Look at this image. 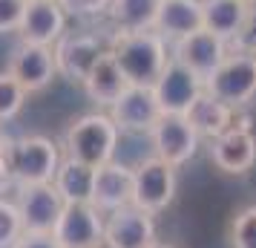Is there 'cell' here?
<instances>
[{
	"label": "cell",
	"mask_w": 256,
	"mask_h": 248,
	"mask_svg": "<svg viewBox=\"0 0 256 248\" xmlns=\"http://www.w3.org/2000/svg\"><path fill=\"white\" fill-rule=\"evenodd\" d=\"M152 90H156V98H158L162 113L184 116L187 107L193 104V98L204 90V84L198 81L187 67H182L178 61L170 58L167 67H164V72L158 75V81L152 84Z\"/></svg>",
	"instance_id": "16"
},
{
	"label": "cell",
	"mask_w": 256,
	"mask_h": 248,
	"mask_svg": "<svg viewBox=\"0 0 256 248\" xmlns=\"http://www.w3.org/2000/svg\"><path fill=\"white\" fill-rule=\"evenodd\" d=\"M60 165V147L46 136H24L6 144V170L14 185L52 182Z\"/></svg>",
	"instance_id": "3"
},
{
	"label": "cell",
	"mask_w": 256,
	"mask_h": 248,
	"mask_svg": "<svg viewBox=\"0 0 256 248\" xmlns=\"http://www.w3.org/2000/svg\"><path fill=\"white\" fill-rule=\"evenodd\" d=\"M244 6H256V0H242Z\"/></svg>",
	"instance_id": "33"
},
{
	"label": "cell",
	"mask_w": 256,
	"mask_h": 248,
	"mask_svg": "<svg viewBox=\"0 0 256 248\" xmlns=\"http://www.w3.org/2000/svg\"><path fill=\"white\" fill-rule=\"evenodd\" d=\"M118 127L106 113H86L72 121L64 133V156L90 167H101L116 159Z\"/></svg>",
	"instance_id": "2"
},
{
	"label": "cell",
	"mask_w": 256,
	"mask_h": 248,
	"mask_svg": "<svg viewBox=\"0 0 256 248\" xmlns=\"http://www.w3.org/2000/svg\"><path fill=\"white\" fill-rule=\"evenodd\" d=\"M20 234H24V222H20L18 205L0 196V248H12Z\"/></svg>",
	"instance_id": "26"
},
{
	"label": "cell",
	"mask_w": 256,
	"mask_h": 248,
	"mask_svg": "<svg viewBox=\"0 0 256 248\" xmlns=\"http://www.w3.org/2000/svg\"><path fill=\"white\" fill-rule=\"evenodd\" d=\"M110 52L116 64L121 67L124 78L130 84H144L152 87L164 72L170 52H167V41L152 29H141V32H116L110 41Z\"/></svg>",
	"instance_id": "1"
},
{
	"label": "cell",
	"mask_w": 256,
	"mask_h": 248,
	"mask_svg": "<svg viewBox=\"0 0 256 248\" xmlns=\"http://www.w3.org/2000/svg\"><path fill=\"white\" fill-rule=\"evenodd\" d=\"M150 248H176V245H167V242H158V239H156V242H152Z\"/></svg>",
	"instance_id": "32"
},
{
	"label": "cell",
	"mask_w": 256,
	"mask_h": 248,
	"mask_svg": "<svg viewBox=\"0 0 256 248\" xmlns=\"http://www.w3.org/2000/svg\"><path fill=\"white\" fill-rule=\"evenodd\" d=\"M26 0H0V35L3 32H18L24 21Z\"/></svg>",
	"instance_id": "29"
},
{
	"label": "cell",
	"mask_w": 256,
	"mask_h": 248,
	"mask_svg": "<svg viewBox=\"0 0 256 248\" xmlns=\"http://www.w3.org/2000/svg\"><path fill=\"white\" fill-rule=\"evenodd\" d=\"M26 101L24 87L14 81L9 72H0V121H9L20 113V107Z\"/></svg>",
	"instance_id": "25"
},
{
	"label": "cell",
	"mask_w": 256,
	"mask_h": 248,
	"mask_svg": "<svg viewBox=\"0 0 256 248\" xmlns=\"http://www.w3.org/2000/svg\"><path fill=\"white\" fill-rule=\"evenodd\" d=\"M158 6L162 0H112L106 15L112 18L116 32H141L152 29Z\"/></svg>",
	"instance_id": "23"
},
{
	"label": "cell",
	"mask_w": 256,
	"mask_h": 248,
	"mask_svg": "<svg viewBox=\"0 0 256 248\" xmlns=\"http://www.w3.org/2000/svg\"><path fill=\"white\" fill-rule=\"evenodd\" d=\"M184 118H187V124L196 130L198 139H210V142H213L216 136H222V133L236 121V110L202 90V93L193 98V104L187 107Z\"/></svg>",
	"instance_id": "18"
},
{
	"label": "cell",
	"mask_w": 256,
	"mask_h": 248,
	"mask_svg": "<svg viewBox=\"0 0 256 248\" xmlns=\"http://www.w3.org/2000/svg\"><path fill=\"white\" fill-rule=\"evenodd\" d=\"M14 205H18V213H20L24 231L52 234V228H55L66 202L60 199V193L55 190L52 182H44V185H18Z\"/></svg>",
	"instance_id": "11"
},
{
	"label": "cell",
	"mask_w": 256,
	"mask_h": 248,
	"mask_svg": "<svg viewBox=\"0 0 256 248\" xmlns=\"http://www.w3.org/2000/svg\"><path fill=\"white\" fill-rule=\"evenodd\" d=\"M18 32H20V44L55 47V41L66 32V12L60 9L58 0H26Z\"/></svg>",
	"instance_id": "15"
},
{
	"label": "cell",
	"mask_w": 256,
	"mask_h": 248,
	"mask_svg": "<svg viewBox=\"0 0 256 248\" xmlns=\"http://www.w3.org/2000/svg\"><path fill=\"white\" fill-rule=\"evenodd\" d=\"M60 9L66 12V18H98L110 9L112 0H58Z\"/></svg>",
	"instance_id": "28"
},
{
	"label": "cell",
	"mask_w": 256,
	"mask_h": 248,
	"mask_svg": "<svg viewBox=\"0 0 256 248\" xmlns=\"http://www.w3.org/2000/svg\"><path fill=\"white\" fill-rule=\"evenodd\" d=\"M176 196V167L162 159H144L132 167V205L147 213H162Z\"/></svg>",
	"instance_id": "5"
},
{
	"label": "cell",
	"mask_w": 256,
	"mask_h": 248,
	"mask_svg": "<svg viewBox=\"0 0 256 248\" xmlns=\"http://www.w3.org/2000/svg\"><path fill=\"white\" fill-rule=\"evenodd\" d=\"M127 87H130V81L124 78V72H121V67L116 64V58H112L110 49L101 52V58L95 61V67L90 70V75L84 78V90H86V95H90L98 107H112L116 98L124 93Z\"/></svg>",
	"instance_id": "20"
},
{
	"label": "cell",
	"mask_w": 256,
	"mask_h": 248,
	"mask_svg": "<svg viewBox=\"0 0 256 248\" xmlns=\"http://www.w3.org/2000/svg\"><path fill=\"white\" fill-rule=\"evenodd\" d=\"M156 242L152 213L136 205L104 213V245L106 248H150Z\"/></svg>",
	"instance_id": "10"
},
{
	"label": "cell",
	"mask_w": 256,
	"mask_h": 248,
	"mask_svg": "<svg viewBox=\"0 0 256 248\" xmlns=\"http://www.w3.org/2000/svg\"><path fill=\"white\" fill-rule=\"evenodd\" d=\"M248 12L250 6H244L242 0H202V29L230 44L242 29Z\"/></svg>",
	"instance_id": "21"
},
{
	"label": "cell",
	"mask_w": 256,
	"mask_h": 248,
	"mask_svg": "<svg viewBox=\"0 0 256 248\" xmlns=\"http://www.w3.org/2000/svg\"><path fill=\"white\" fill-rule=\"evenodd\" d=\"M228 52H230V47H228L222 38L210 35V32H204V29H198V32H193V35L176 41L170 58L178 61L182 67H187L198 81L204 84L210 75H213V70L228 58Z\"/></svg>",
	"instance_id": "13"
},
{
	"label": "cell",
	"mask_w": 256,
	"mask_h": 248,
	"mask_svg": "<svg viewBox=\"0 0 256 248\" xmlns=\"http://www.w3.org/2000/svg\"><path fill=\"white\" fill-rule=\"evenodd\" d=\"M12 248H60L55 242V236L52 234H40V231H24V234L18 236V242Z\"/></svg>",
	"instance_id": "30"
},
{
	"label": "cell",
	"mask_w": 256,
	"mask_h": 248,
	"mask_svg": "<svg viewBox=\"0 0 256 248\" xmlns=\"http://www.w3.org/2000/svg\"><path fill=\"white\" fill-rule=\"evenodd\" d=\"M204 93L239 110L256 98V55L248 52H228V58L213 70L204 81Z\"/></svg>",
	"instance_id": "4"
},
{
	"label": "cell",
	"mask_w": 256,
	"mask_h": 248,
	"mask_svg": "<svg viewBox=\"0 0 256 248\" xmlns=\"http://www.w3.org/2000/svg\"><path fill=\"white\" fill-rule=\"evenodd\" d=\"M101 52H104L101 38L90 35V32H64L52 47L58 72L78 84H84V78L95 67V61L101 58Z\"/></svg>",
	"instance_id": "12"
},
{
	"label": "cell",
	"mask_w": 256,
	"mask_h": 248,
	"mask_svg": "<svg viewBox=\"0 0 256 248\" xmlns=\"http://www.w3.org/2000/svg\"><path fill=\"white\" fill-rule=\"evenodd\" d=\"M6 72H9L20 87H24L26 95L46 90L49 84H52V78L58 75L52 47L20 44V47L12 52V61H9V70H6Z\"/></svg>",
	"instance_id": "14"
},
{
	"label": "cell",
	"mask_w": 256,
	"mask_h": 248,
	"mask_svg": "<svg viewBox=\"0 0 256 248\" xmlns=\"http://www.w3.org/2000/svg\"><path fill=\"white\" fill-rule=\"evenodd\" d=\"M92 205L101 213L118 211L124 205H132V167L121 162H106L95 167V185H92Z\"/></svg>",
	"instance_id": "17"
},
{
	"label": "cell",
	"mask_w": 256,
	"mask_h": 248,
	"mask_svg": "<svg viewBox=\"0 0 256 248\" xmlns=\"http://www.w3.org/2000/svg\"><path fill=\"white\" fill-rule=\"evenodd\" d=\"M202 29V0H162L152 32L167 41H178Z\"/></svg>",
	"instance_id": "19"
},
{
	"label": "cell",
	"mask_w": 256,
	"mask_h": 248,
	"mask_svg": "<svg viewBox=\"0 0 256 248\" xmlns=\"http://www.w3.org/2000/svg\"><path fill=\"white\" fill-rule=\"evenodd\" d=\"M147 136L152 144V156L167 162L170 167H182L198 150L196 130L187 124L184 116H176V113H164Z\"/></svg>",
	"instance_id": "8"
},
{
	"label": "cell",
	"mask_w": 256,
	"mask_h": 248,
	"mask_svg": "<svg viewBox=\"0 0 256 248\" xmlns=\"http://www.w3.org/2000/svg\"><path fill=\"white\" fill-rule=\"evenodd\" d=\"M12 179H9V170H6V150H0V193H3V188L9 185Z\"/></svg>",
	"instance_id": "31"
},
{
	"label": "cell",
	"mask_w": 256,
	"mask_h": 248,
	"mask_svg": "<svg viewBox=\"0 0 256 248\" xmlns=\"http://www.w3.org/2000/svg\"><path fill=\"white\" fill-rule=\"evenodd\" d=\"M52 185L60 193L64 202H92L95 167L75 162L70 156H60V165L52 176Z\"/></svg>",
	"instance_id": "22"
},
{
	"label": "cell",
	"mask_w": 256,
	"mask_h": 248,
	"mask_svg": "<svg viewBox=\"0 0 256 248\" xmlns=\"http://www.w3.org/2000/svg\"><path fill=\"white\" fill-rule=\"evenodd\" d=\"M210 162L219 167L222 173H248L256 165V136L250 127V118L233 121L228 130L210 142Z\"/></svg>",
	"instance_id": "7"
},
{
	"label": "cell",
	"mask_w": 256,
	"mask_h": 248,
	"mask_svg": "<svg viewBox=\"0 0 256 248\" xmlns=\"http://www.w3.org/2000/svg\"><path fill=\"white\" fill-rule=\"evenodd\" d=\"M230 248H256V205H248L230 219Z\"/></svg>",
	"instance_id": "24"
},
{
	"label": "cell",
	"mask_w": 256,
	"mask_h": 248,
	"mask_svg": "<svg viewBox=\"0 0 256 248\" xmlns=\"http://www.w3.org/2000/svg\"><path fill=\"white\" fill-rule=\"evenodd\" d=\"M162 116L164 113L158 107L156 90L144 84H130L116 98V104L110 107V118L118 133H150Z\"/></svg>",
	"instance_id": "9"
},
{
	"label": "cell",
	"mask_w": 256,
	"mask_h": 248,
	"mask_svg": "<svg viewBox=\"0 0 256 248\" xmlns=\"http://www.w3.org/2000/svg\"><path fill=\"white\" fill-rule=\"evenodd\" d=\"M230 52H248V55H256V6H250V12L244 18L242 29L236 32L230 44Z\"/></svg>",
	"instance_id": "27"
},
{
	"label": "cell",
	"mask_w": 256,
	"mask_h": 248,
	"mask_svg": "<svg viewBox=\"0 0 256 248\" xmlns=\"http://www.w3.org/2000/svg\"><path fill=\"white\" fill-rule=\"evenodd\" d=\"M52 236L60 248H101L104 245V213L92 202H66Z\"/></svg>",
	"instance_id": "6"
}]
</instances>
